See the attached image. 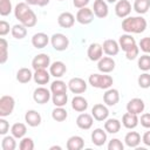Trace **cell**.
<instances>
[{
	"mask_svg": "<svg viewBox=\"0 0 150 150\" xmlns=\"http://www.w3.org/2000/svg\"><path fill=\"white\" fill-rule=\"evenodd\" d=\"M14 15L19 20V22L26 26L27 28L34 27L38 22L36 14L33 9H30L27 2H19L14 8Z\"/></svg>",
	"mask_w": 150,
	"mask_h": 150,
	"instance_id": "cell-1",
	"label": "cell"
},
{
	"mask_svg": "<svg viewBox=\"0 0 150 150\" xmlns=\"http://www.w3.org/2000/svg\"><path fill=\"white\" fill-rule=\"evenodd\" d=\"M146 25V20L143 16H127L122 21V29L128 34H139L145 30Z\"/></svg>",
	"mask_w": 150,
	"mask_h": 150,
	"instance_id": "cell-2",
	"label": "cell"
},
{
	"mask_svg": "<svg viewBox=\"0 0 150 150\" xmlns=\"http://www.w3.org/2000/svg\"><path fill=\"white\" fill-rule=\"evenodd\" d=\"M89 84L94 88H98V89H109L112 83L114 80L111 76L109 75H101V74H91L89 76Z\"/></svg>",
	"mask_w": 150,
	"mask_h": 150,
	"instance_id": "cell-3",
	"label": "cell"
},
{
	"mask_svg": "<svg viewBox=\"0 0 150 150\" xmlns=\"http://www.w3.org/2000/svg\"><path fill=\"white\" fill-rule=\"evenodd\" d=\"M15 107V101L12 96L9 95H4L0 98V116L1 117H6L9 116Z\"/></svg>",
	"mask_w": 150,
	"mask_h": 150,
	"instance_id": "cell-4",
	"label": "cell"
},
{
	"mask_svg": "<svg viewBox=\"0 0 150 150\" xmlns=\"http://www.w3.org/2000/svg\"><path fill=\"white\" fill-rule=\"evenodd\" d=\"M50 43L53 46V48L57 52H63L68 48L69 46V40L68 38L62 34V33H55L53 34V36L50 38Z\"/></svg>",
	"mask_w": 150,
	"mask_h": 150,
	"instance_id": "cell-5",
	"label": "cell"
},
{
	"mask_svg": "<svg viewBox=\"0 0 150 150\" xmlns=\"http://www.w3.org/2000/svg\"><path fill=\"white\" fill-rule=\"evenodd\" d=\"M94 12L88 7H82L76 13V21L81 25H89L94 20Z\"/></svg>",
	"mask_w": 150,
	"mask_h": 150,
	"instance_id": "cell-6",
	"label": "cell"
},
{
	"mask_svg": "<svg viewBox=\"0 0 150 150\" xmlns=\"http://www.w3.org/2000/svg\"><path fill=\"white\" fill-rule=\"evenodd\" d=\"M68 89L74 94H82L87 90V83L81 77H73L68 82Z\"/></svg>",
	"mask_w": 150,
	"mask_h": 150,
	"instance_id": "cell-7",
	"label": "cell"
},
{
	"mask_svg": "<svg viewBox=\"0 0 150 150\" xmlns=\"http://www.w3.org/2000/svg\"><path fill=\"white\" fill-rule=\"evenodd\" d=\"M131 12V4L128 0H118L115 5V14L118 18H127Z\"/></svg>",
	"mask_w": 150,
	"mask_h": 150,
	"instance_id": "cell-8",
	"label": "cell"
},
{
	"mask_svg": "<svg viewBox=\"0 0 150 150\" xmlns=\"http://www.w3.org/2000/svg\"><path fill=\"white\" fill-rule=\"evenodd\" d=\"M49 66H50V57L47 54H43V53L38 54L32 60V67H33L34 70H36V69H46Z\"/></svg>",
	"mask_w": 150,
	"mask_h": 150,
	"instance_id": "cell-9",
	"label": "cell"
},
{
	"mask_svg": "<svg viewBox=\"0 0 150 150\" xmlns=\"http://www.w3.org/2000/svg\"><path fill=\"white\" fill-rule=\"evenodd\" d=\"M50 90L45 87H39L33 93V100L39 104H45L50 100Z\"/></svg>",
	"mask_w": 150,
	"mask_h": 150,
	"instance_id": "cell-10",
	"label": "cell"
},
{
	"mask_svg": "<svg viewBox=\"0 0 150 150\" xmlns=\"http://www.w3.org/2000/svg\"><path fill=\"white\" fill-rule=\"evenodd\" d=\"M144 108H145V104H144L143 100L142 98H138V97L131 98L127 103V111L128 112H131V114H135V115H138V114L143 112Z\"/></svg>",
	"mask_w": 150,
	"mask_h": 150,
	"instance_id": "cell-11",
	"label": "cell"
},
{
	"mask_svg": "<svg viewBox=\"0 0 150 150\" xmlns=\"http://www.w3.org/2000/svg\"><path fill=\"white\" fill-rule=\"evenodd\" d=\"M91 115L93 117L98 121V122H102V121H105L109 116V110L108 108L104 105V104H101V103H97L91 109Z\"/></svg>",
	"mask_w": 150,
	"mask_h": 150,
	"instance_id": "cell-12",
	"label": "cell"
},
{
	"mask_svg": "<svg viewBox=\"0 0 150 150\" xmlns=\"http://www.w3.org/2000/svg\"><path fill=\"white\" fill-rule=\"evenodd\" d=\"M97 69L101 71V73H110L115 69V61L110 57V56H102L100 60H98V63H97Z\"/></svg>",
	"mask_w": 150,
	"mask_h": 150,
	"instance_id": "cell-13",
	"label": "cell"
},
{
	"mask_svg": "<svg viewBox=\"0 0 150 150\" xmlns=\"http://www.w3.org/2000/svg\"><path fill=\"white\" fill-rule=\"evenodd\" d=\"M120 101V94H118V90L117 89H114V88H109L105 90V93L103 94V102L107 104V105H115L116 103H118Z\"/></svg>",
	"mask_w": 150,
	"mask_h": 150,
	"instance_id": "cell-14",
	"label": "cell"
},
{
	"mask_svg": "<svg viewBox=\"0 0 150 150\" xmlns=\"http://www.w3.org/2000/svg\"><path fill=\"white\" fill-rule=\"evenodd\" d=\"M93 123H94V120H93V115H89V114H86V112H82L77 116L76 118V125L82 129V130H88L93 127Z\"/></svg>",
	"mask_w": 150,
	"mask_h": 150,
	"instance_id": "cell-15",
	"label": "cell"
},
{
	"mask_svg": "<svg viewBox=\"0 0 150 150\" xmlns=\"http://www.w3.org/2000/svg\"><path fill=\"white\" fill-rule=\"evenodd\" d=\"M93 12L100 19L105 18L108 15V13H109L107 2L104 0H95L94 1V6H93Z\"/></svg>",
	"mask_w": 150,
	"mask_h": 150,
	"instance_id": "cell-16",
	"label": "cell"
},
{
	"mask_svg": "<svg viewBox=\"0 0 150 150\" xmlns=\"http://www.w3.org/2000/svg\"><path fill=\"white\" fill-rule=\"evenodd\" d=\"M102 48H103V52L109 55V56H114V55H117L118 52H120V45L117 41L112 40V39H108L103 42L102 45Z\"/></svg>",
	"mask_w": 150,
	"mask_h": 150,
	"instance_id": "cell-17",
	"label": "cell"
},
{
	"mask_svg": "<svg viewBox=\"0 0 150 150\" xmlns=\"http://www.w3.org/2000/svg\"><path fill=\"white\" fill-rule=\"evenodd\" d=\"M57 23L62 28H70L75 23V16L70 12H63L57 18Z\"/></svg>",
	"mask_w": 150,
	"mask_h": 150,
	"instance_id": "cell-18",
	"label": "cell"
},
{
	"mask_svg": "<svg viewBox=\"0 0 150 150\" xmlns=\"http://www.w3.org/2000/svg\"><path fill=\"white\" fill-rule=\"evenodd\" d=\"M87 55L89 57L90 61H98L102 55H103V48L100 43H91L89 47H88V52H87Z\"/></svg>",
	"mask_w": 150,
	"mask_h": 150,
	"instance_id": "cell-19",
	"label": "cell"
},
{
	"mask_svg": "<svg viewBox=\"0 0 150 150\" xmlns=\"http://www.w3.org/2000/svg\"><path fill=\"white\" fill-rule=\"evenodd\" d=\"M49 42V36L45 33H36L33 35L32 38V45L36 48V49H41L45 48Z\"/></svg>",
	"mask_w": 150,
	"mask_h": 150,
	"instance_id": "cell-20",
	"label": "cell"
},
{
	"mask_svg": "<svg viewBox=\"0 0 150 150\" xmlns=\"http://www.w3.org/2000/svg\"><path fill=\"white\" fill-rule=\"evenodd\" d=\"M118 45L120 48H122V50L128 52L129 49H131L134 46H136V40L130 35V34H123L120 36L118 39Z\"/></svg>",
	"mask_w": 150,
	"mask_h": 150,
	"instance_id": "cell-21",
	"label": "cell"
},
{
	"mask_svg": "<svg viewBox=\"0 0 150 150\" xmlns=\"http://www.w3.org/2000/svg\"><path fill=\"white\" fill-rule=\"evenodd\" d=\"M67 71V67L62 61H55L49 66V73L54 77H61Z\"/></svg>",
	"mask_w": 150,
	"mask_h": 150,
	"instance_id": "cell-22",
	"label": "cell"
},
{
	"mask_svg": "<svg viewBox=\"0 0 150 150\" xmlns=\"http://www.w3.org/2000/svg\"><path fill=\"white\" fill-rule=\"evenodd\" d=\"M25 121L29 127H38L41 123V115L36 110H28L25 114Z\"/></svg>",
	"mask_w": 150,
	"mask_h": 150,
	"instance_id": "cell-23",
	"label": "cell"
},
{
	"mask_svg": "<svg viewBox=\"0 0 150 150\" xmlns=\"http://www.w3.org/2000/svg\"><path fill=\"white\" fill-rule=\"evenodd\" d=\"M138 122H139V118L137 117V115L131 112H125L122 117V124L127 129H135L138 125Z\"/></svg>",
	"mask_w": 150,
	"mask_h": 150,
	"instance_id": "cell-24",
	"label": "cell"
},
{
	"mask_svg": "<svg viewBox=\"0 0 150 150\" xmlns=\"http://www.w3.org/2000/svg\"><path fill=\"white\" fill-rule=\"evenodd\" d=\"M107 141V132L101 129L97 128L91 132V142L96 145V146H102Z\"/></svg>",
	"mask_w": 150,
	"mask_h": 150,
	"instance_id": "cell-25",
	"label": "cell"
},
{
	"mask_svg": "<svg viewBox=\"0 0 150 150\" xmlns=\"http://www.w3.org/2000/svg\"><path fill=\"white\" fill-rule=\"evenodd\" d=\"M124 142L129 148H137L141 143V135L137 131H129L124 137Z\"/></svg>",
	"mask_w": 150,
	"mask_h": 150,
	"instance_id": "cell-26",
	"label": "cell"
},
{
	"mask_svg": "<svg viewBox=\"0 0 150 150\" xmlns=\"http://www.w3.org/2000/svg\"><path fill=\"white\" fill-rule=\"evenodd\" d=\"M33 79L38 84H47L50 79V73H48L46 69H36L33 74Z\"/></svg>",
	"mask_w": 150,
	"mask_h": 150,
	"instance_id": "cell-27",
	"label": "cell"
},
{
	"mask_svg": "<svg viewBox=\"0 0 150 150\" xmlns=\"http://www.w3.org/2000/svg\"><path fill=\"white\" fill-rule=\"evenodd\" d=\"M71 108L77 112H83L88 108V101L82 96H75L71 100Z\"/></svg>",
	"mask_w": 150,
	"mask_h": 150,
	"instance_id": "cell-28",
	"label": "cell"
},
{
	"mask_svg": "<svg viewBox=\"0 0 150 150\" xmlns=\"http://www.w3.org/2000/svg\"><path fill=\"white\" fill-rule=\"evenodd\" d=\"M84 146V141L81 136H71L67 141V149L68 150H81Z\"/></svg>",
	"mask_w": 150,
	"mask_h": 150,
	"instance_id": "cell-29",
	"label": "cell"
},
{
	"mask_svg": "<svg viewBox=\"0 0 150 150\" xmlns=\"http://www.w3.org/2000/svg\"><path fill=\"white\" fill-rule=\"evenodd\" d=\"M121 129V122L116 118H107L104 122V130L109 134H117Z\"/></svg>",
	"mask_w": 150,
	"mask_h": 150,
	"instance_id": "cell-30",
	"label": "cell"
},
{
	"mask_svg": "<svg viewBox=\"0 0 150 150\" xmlns=\"http://www.w3.org/2000/svg\"><path fill=\"white\" fill-rule=\"evenodd\" d=\"M11 33L13 35L14 39H18V40H21L23 38H26L27 35V27L23 26L22 23H19V25H14L11 29Z\"/></svg>",
	"mask_w": 150,
	"mask_h": 150,
	"instance_id": "cell-31",
	"label": "cell"
},
{
	"mask_svg": "<svg viewBox=\"0 0 150 150\" xmlns=\"http://www.w3.org/2000/svg\"><path fill=\"white\" fill-rule=\"evenodd\" d=\"M134 9L138 14H145L150 9V0H135Z\"/></svg>",
	"mask_w": 150,
	"mask_h": 150,
	"instance_id": "cell-32",
	"label": "cell"
},
{
	"mask_svg": "<svg viewBox=\"0 0 150 150\" xmlns=\"http://www.w3.org/2000/svg\"><path fill=\"white\" fill-rule=\"evenodd\" d=\"M32 77H33V74L28 68H20L16 73V80L20 83H27L32 80Z\"/></svg>",
	"mask_w": 150,
	"mask_h": 150,
	"instance_id": "cell-33",
	"label": "cell"
},
{
	"mask_svg": "<svg viewBox=\"0 0 150 150\" xmlns=\"http://www.w3.org/2000/svg\"><path fill=\"white\" fill-rule=\"evenodd\" d=\"M11 132L15 138H22L27 132V127L23 123H14L11 128Z\"/></svg>",
	"mask_w": 150,
	"mask_h": 150,
	"instance_id": "cell-34",
	"label": "cell"
},
{
	"mask_svg": "<svg viewBox=\"0 0 150 150\" xmlns=\"http://www.w3.org/2000/svg\"><path fill=\"white\" fill-rule=\"evenodd\" d=\"M67 89H68V84H66L61 80H56L50 84L52 94H63V93H67Z\"/></svg>",
	"mask_w": 150,
	"mask_h": 150,
	"instance_id": "cell-35",
	"label": "cell"
},
{
	"mask_svg": "<svg viewBox=\"0 0 150 150\" xmlns=\"http://www.w3.org/2000/svg\"><path fill=\"white\" fill-rule=\"evenodd\" d=\"M68 114H67V110L63 108V107H56L53 111H52V117L54 121L56 122H63L66 118H67Z\"/></svg>",
	"mask_w": 150,
	"mask_h": 150,
	"instance_id": "cell-36",
	"label": "cell"
},
{
	"mask_svg": "<svg viewBox=\"0 0 150 150\" xmlns=\"http://www.w3.org/2000/svg\"><path fill=\"white\" fill-rule=\"evenodd\" d=\"M52 101H53V104L55 107H64L67 104V102H68V95H67V93H63V94H53Z\"/></svg>",
	"mask_w": 150,
	"mask_h": 150,
	"instance_id": "cell-37",
	"label": "cell"
},
{
	"mask_svg": "<svg viewBox=\"0 0 150 150\" xmlns=\"http://www.w3.org/2000/svg\"><path fill=\"white\" fill-rule=\"evenodd\" d=\"M1 148L2 150H14L16 148V142L15 137L12 136H5L1 141Z\"/></svg>",
	"mask_w": 150,
	"mask_h": 150,
	"instance_id": "cell-38",
	"label": "cell"
},
{
	"mask_svg": "<svg viewBox=\"0 0 150 150\" xmlns=\"http://www.w3.org/2000/svg\"><path fill=\"white\" fill-rule=\"evenodd\" d=\"M8 59V42L1 38L0 39V63L4 64Z\"/></svg>",
	"mask_w": 150,
	"mask_h": 150,
	"instance_id": "cell-39",
	"label": "cell"
},
{
	"mask_svg": "<svg viewBox=\"0 0 150 150\" xmlns=\"http://www.w3.org/2000/svg\"><path fill=\"white\" fill-rule=\"evenodd\" d=\"M138 68L143 71L150 70V55L144 54L138 59Z\"/></svg>",
	"mask_w": 150,
	"mask_h": 150,
	"instance_id": "cell-40",
	"label": "cell"
},
{
	"mask_svg": "<svg viewBox=\"0 0 150 150\" xmlns=\"http://www.w3.org/2000/svg\"><path fill=\"white\" fill-rule=\"evenodd\" d=\"M11 12H12V2H11V0H0V14L2 16H6Z\"/></svg>",
	"mask_w": 150,
	"mask_h": 150,
	"instance_id": "cell-41",
	"label": "cell"
},
{
	"mask_svg": "<svg viewBox=\"0 0 150 150\" xmlns=\"http://www.w3.org/2000/svg\"><path fill=\"white\" fill-rule=\"evenodd\" d=\"M138 86L143 89L150 88V74L143 73L138 76Z\"/></svg>",
	"mask_w": 150,
	"mask_h": 150,
	"instance_id": "cell-42",
	"label": "cell"
},
{
	"mask_svg": "<svg viewBox=\"0 0 150 150\" xmlns=\"http://www.w3.org/2000/svg\"><path fill=\"white\" fill-rule=\"evenodd\" d=\"M19 148L21 150H33L34 149V142L30 137H22Z\"/></svg>",
	"mask_w": 150,
	"mask_h": 150,
	"instance_id": "cell-43",
	"label": "cell"
},
{
	"mask_svg": "<svg viewBox=\"0 0 150 150\" xmlns=\"http://www.w3.org/2000/svg\"><path fill=\"white\" fill-rule=\"evenodd\" d=\"M124 145L118 138H112L108 144V150H123Z\"/></svg>",
	"mask_w": 150,
	"mask_h": 150,
	"instance_id": "cell-44",
	"label": "cell"
},
{
	"mask_svg": "<svg viewBox=\"0 0 150 150\" xmlns=\"http://www.w3.org/2000/svg\"><path fill=\"white\" fill-rule=\"evenodd\" d=\"M138 47H139L141 50H143L145 54H150V38L146 36V38L141 39V41H139V43H138Z\"/></svg>",
	"mask_w": 150,
	"mask_h": 150,
	"instance_id": "cell-45",
	"label": "cell"
},
{
	"mask_svg": "<svg viewBox=\"0 0 150 150\" xmlns=\"http://www.w3.org/2000/svg\"><path fill=\"white\" fill-rule=\"evenodd\" d=\"M138 53H139V47L136 45L131 49H129L128 52H125V56H127L128 60H134V59H136L138 56Z\"/></svg>",
	"mask_w": 150,
	"mask_h": 150,
	"instance_id": "cell-46",
	"label": "cell"
},
{
	"mask_svg": "<svg viewBox=\"0 0 150 150\" xmlns=\"http://www.w3.org/2000/svg\"><path fill=\"white\" fill-rule=\"evenodd\" d=\"M139 122H141V125L143 128H146V129H150V112H145L139 118Z\"/></svg>",
	"mask_w": 150,
	"mask_h": 150,
	"instance_id": "cell-47",
	"label": "cell"
},
{
	"mask_svg": "<svg viewBox=\"0 0 150 150\" xmlns=\"http://www.w3.org/2000/svg\"><path fill=\"white\" fill-rule=\"evenodd\" d=\"M8 33H9V23L5 20H1L0 21V35L5 36Z\"/></svg>",
	"mask_w": 150,
	"mask_h": 150,
	"instance_id": "cell-48",
	"label": "cell"
},
{
	"mask_svg": "<svg viewBox=\"0 0 150 150\" xmlns=\"http://www.w3.org/2000/svg\"><path fill=\"white\" fill-rule=\"evenodd\" d=\"M8 129H9L8 122L4 117H1L0 118V135H6L7 131H8Z\"/></svg>",
	"mask_w": 150,
	"mask_h": 150,
	"instance_id": "cell-49",
	"label": "cell"
},
{
	"mask_svg": "<svg viewBox=\"0 0 150 150\" xmlns=\"http://www.w3.org/2000/svg\"><path fill=\"white\" fill-rule=\"evenodd\" d=\"M90 0H73V4L76 8H82V7H87V5L89 4Z\"/></svg>",
	"mask_w": 150,
	"mask_h": 150,
	"instance_id": "cell-50",
	"label": "cell"
},
{
	"mask_svg": "<svg viewBox=\"0 0 150 150\" xmlns=\"http://www.w3.org/2000/svg\"><path fill=\"white\" fill-rule=\"evenodd\" d=\"M142 141H143V143H144L146 146H150V130H149V131H146V132L143 135Z\"/></svg>",
	"mask_w": 150,
	"mask_h": 150,
	"instance_id": "cell-51",
	"label": "cell"
},
{
	"mask_svg": "<svg viewBox=\"0 0 150 150\" xmlns=\"http://www.w3.org/2000/svg\"><path fill=\"white\" fill-rule=\"evenodd\" d=\"M49 1H50V0H38V6L43 7V6L48 5V4H49Z\"/></svg>",
	"mask_w": 150,
	"mask_h": 150,
	"instance_id": "cell-52",
	"label": "cell"
},
{
	"mask_svg": "<svg viewBox=\"0 0 150 150\" xmlns=\"http://www.w3.org/2000/svg\"><path fill=\"white\" fill-rule=\"evenodd\" d=\"M28 5H38V0H26Z\"/></svg>",
	"mask_w": 150,
	"mask_h": 150,
	"instance_id": "cell-53",
	"label": "cell"
},
{
	"mask_svg": "<svg viewBox=\"0 0 150 150\" xmlns=\"http://www.w3.org/2000/svg\"><path fill=\"white\" fill-rule=\"evenodd\" d=\"M54 149H57V150H61V146H59V145H53V146H50V150H54Z\"/></svg>",
	"mask_w": 150,
	"mask_h": 150,
	"instance_id": "cell-54",
	"label": "cell"
},
{
	"mask_svg": "<svg viewBox=\"0 0 150 150\" xmlns=\"http://www.w3.org/2000/svg\"><path fill=\"white\" fill-rule=\"evenodd\" d=\"M108 2H110V4H112V2H116V1H118V0H107Z\"/></svg>",
	"mask_w": 150,
	"mask_h": 150,
	"instance_id": "cell-55",
	"label": "cell"
},
{
	"mask_svg": "<svg viewBox=\"0 0 150 150\" xmlns=\"http://www.w3.org/2000/svg\"><path fill=\"white\" fill-rule=\"evenodd\" d=\"M59 1H63V0H59Z\"/></svg>",
	"mask_w": 150,
	"mask_h": 150,
	"instance_id": "cell-56",
	"label": "cell"
}]
</instances>
